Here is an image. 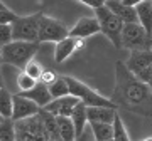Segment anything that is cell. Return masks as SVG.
I'll use <instances>...</instances> for the list:
<instances>
[{"mask_svg":"<svg viewBox=\"0 0 152 141\" xmlns=\"http://www.w3.org/2000/svg\"><path fill=\"white\" fill-rule=\"evenodd\" d=\"M88 124H90V129L93 133L95 141H112L113 140V124L96 123V121H91Z\"/></svg>","mask_w":152,"mask_h":141,"instance_id":"d6986e66","label":"cell"},{"mask_svg":"<svg viewBox=\"0 0 152 141\" xmlns=\"http://www.w3.org/2000/svg\"><path fill=\"white\" fill-rule=\"evenodd\" d=\"M112 101L117 108H124L140 116H152V92L145 82L137 79L125 62H115V89Z\"/></svg>","mask_w":152,"mask_h":141,"instance_id":"6da1fadb","label":"cell"},{"mask_svg":"<svg viewBox=\"0 0 152 141\" xmlns=\"http://www.w3.org/2000/svg\"><path fill=\"white\" fill-rule=\"evenodd\" d=\"M68 87H69V94L80 99V103H83L86 108H95V106H102V108H117L112 99L105 98L102 94H98L95 89L85 84V82L78 81L71 76H64Z\"/></svg>","mask_w":152,"mask_h":141,"instance_id":"3957f363","label":"cell"},{"mask_svg":"<svg viewBox=\"0 0 152 141\" xmlns=\"http://www.w3.org/2000/svg\"><path fill=\"white\" fill-rule=\"evenodd\" d=\"M39 50V42H22V40H12L2 47V60L4 64H10L17 69L24 70V67L34 60V55Z\"/></svg>","mask_w":152,"mask_h":141,"instance_id":"7a4b0ae2","label":"cell"},{"mask_svg":"<svg viewBox=\"0 0 152 141\" xmlns=\"http://www.w3.org/2000/svg\"><path fill=\"white\" fill-rule=\"evenodd\" d=\"M142 141H152V138H145V140H142Z\"/></svg>","mask_w":152,"mask_h":141,"instance_id":"74e56055","label":"cell"},{"mask_svg":"<svg viewBox=\"0 0 152 141\" xmlns=\"http://www.w3.org/2000/svg\"><path fill=\"white\" fill-rule=\"evenodd\" d=\"M37 81L32 79L31 76H27L24 70L19 72V76H17V87H19V92H26V91H31L32 87H36Z\"/></svg>","mask_w":152,"mask_h":141,"instance_id":"d4e9b609","label":"cell"},{"mask_svg":"<svg viewBox=\"0 0 152 141\" xmlns=\"http://www.w3.org/2000/svg\"><path fill=\"white\" fill-rule=\"evenodd\" d=\"M78 103H80V99L75 98V96H71V94H68L64 98L53 99V101L42 109L48 111L49 114L56 116V118H71V113H73V109L76 108Z\"/></svg>","mask_w":152,"mask_h":141,"instance_id":"30bf717a","label":"cell"},{"mask_svg":"<svg viewBox=\"0 0 152 141\" xmlns=\"http://www.w3.org/2000/svg\"><path fill=\"white\" fill-rule=\"evenodd\" d=\"M75 141H95V138H93V133H91V129H90V124L86 126L85 133H83L81 136H78Z\"/></svg>","mask_w":152,"mask_h":141,"instance_id":"1f68e13d","label":"cell"},{"mask_svg":"<svg viewBox=\"0 0 152 141\" xmlns=\"http://www.w3.org/2000/svg\"><path fill=\"white\" fill-rule=\"evenodd\" d=\"M69 37V29L58 19L48 15H41L39 20V44L41 42H61L63 39Z\"/></svg>","mask_w":152,"mask_h":141,"instance_id":"ba28073f","label":"cell"},{"mask_svg":"<svg viewBox=\"0 0 152 141\" xmlns=\"http://www.w3.org/2000/svg\"><path fill=\"white\" fill-rule=\"evenodd\" d=\"M49 92H51L53 99L64 98V96L69 94V87H68V82H66L64 76H59L51 86H49Z\"/></svg>","mask_w":152,"mask_h":141,"instance_id":"7402d4cb","label":"cell"},{"mask_svg":"<svg viewBox=\"0 0 152 141\" xmlns=\"http://www.w3.org/2000/svg\"><path fill=\"white\" fill-rule=\"evenodd\" d=\"M49 141H61V140H49Z\"/></svg>","mask_w":152,"mask_h":141,"instance_id":"ab89813d","label":"cell"},{"mask_svg":"<svg viewBox=\"0 0 152 141\" xmlns=\"http://www.w3.org/2000/svg\"><path fill=\"white\" fill-rule=\"evenodd\" d=\"M4 87V79H2V74H0V89Z\"/></svg>","mask_w":152,"mask_h":141,"instance_id":"e575fe53","label":"cell"},{"mask_svg":"<svg viewBox=\"0 0 152 141\" xmlns=\"http://www.w3.org/2000/svg\"><path fill=\"white\" fill-rule=\"evenodd\" d=\"M85 45L83 39H76V37H66L61 42L56 44L54 47V60L58 64L64 62L66 59H69L71 55L75 54L76 50H80Z\"/></svg>","mask_w":152,"mask_h":141,"instance_id":"7c38bea8","label":"cell"},{"mask_svg":"<svg viewBox=\"0 0 152 141\" xmlns=\"http://www.w3.org/2000/svg\"><path fill=\"white\" fill-rule=\"evenodd\" d=\"M19 94H20V96H24V98L31 99V101H32V103H36L41 109L46 108V106L53 101V96H51V92H49V87L44 86L42 82H37V84H36V87H32L31 91L19 92Z\"/></svg>","mask_w":152,"mask_h":141,"instance_id":"9a60e30c","label":"cell"},{"mask_svg":"<svg viewBox=\"0 0 152 141\" xmlns=\"http://www.w3.org/2000/svg\"><path fill=\"white\" fill-rule=\"evenodd\" d=\"M105 5L108 7V10H112V14H115L124 24H139L135 7L125 5L122 0H107Z\"/></svg>","mask_w":152,"mask_h":141,"instance_id":"4fadbf2b","label":"cell"},{"mask_svg":"<svg viewBox=\"0 0 152 141\" xmlns=\"http://www.w3.org/2000/svg\"><path fill=\"white\" fill-rule=\"evenodd\" d=\"M135 76H137V79H139V81L149 84V82L152 81V65H149V67H145V69H142L140 72H137Z\"/></svg>","mask_w":152,"mask_h":141,"instance_id":"f546056e","label":"cell"},{"mask_svg":"<svg viewBox=\"0 0 152 141\" xmlns=\"http://www.w3.org/2000/svg\"><path fill=\"white\" fill-rule=\"evenodd\" d=\"M0 141H15V123L10 118L0 123Z\"/></svg>","mask_w":152,"mask_h":141,"instance_id":"603a6c76","label":"cell"},{"mask_svg":"<svg viewBox=\"0 0 152 141\" xmlns=\"http://www.w3.org/2000/svg\"><path fill=\"white\" fill-rule=\"evenodd\" d=\"M100 32H102V29H100L96 17H81L69 29V37H76V39H83L85 40V39L93 37V35H96Z\"/></svg>","mask_w":152,"mask_h":141,"instance_id":"8fae6325","label":"cell"},{"mask_svg":"<svg viewBox=\"0 0 152 141\" xmlns=\"http://www.w3.org/2000/svg\"><path fill=\"white\" fill-rule=\"evenodd\" d=\"M56 121H58V129H59L61 141H75L76 131H75V124H73L71 118H56Z\"/></svg>","mask_w":152,"mask_h":141,"instance_id":"ffe728a7","label":"cell"},{"mask_svg":"<svg viewBox=\"0 0 152 141\" xmlns=\"http://www.w3.org/2000/svg\"><path fill=\"white\" fill-rule=\"evenodd\" d=\"M58 74H56L54 70H49V69H44V72H42V76H41V79H39V82H42L44 86H51V84H53V82L56 81V79H58Z\"/></svg>","mask_w":152,"mask_h":141,"instance_id":"f1b7e54d","label":"cell"},{"mask_svg":"<svg viewBox=\"0 0 152 141\" xmlns=\"http://www.w3.org/2000/svg\"><path fill=\"white\" fill-rule=\"evenodd\" d=\"M41 113V108H39L36 103H32L31 99L20 96L19 92L14 94V109H12V121H20V119H27V118H32L36 114Z\"/></svg>","mask_w":152,"mask_h":141,"instance_id":"9c48e42d","label":"cell"},{"mask_svg":"<svg viewBox=\"0 0 152 141\" xmlns=\"http://www.w3.org/2000/svg\"><path fill=\"white\" fill-rule=\"evenodd\" d=\"M135 12H137L139 24L152 37V0H145V2H142L140 5H137Z\"/></svg>","mask_w":152,"mask_h":141,"instance_id":"e0dca14e","label":"cell"},{"mask_svg":"<svg viewBox=\"0 0 152 141\" xmlns=\"http://www.w3.org/2000/svg\"><path fill=\"white\" fill-rule=\"evenodd\" d=\"M24 72L39 82V79H41V76H42L44 69H42V65L39 64V62H36V60H31V62H29V64L24 67Z\"/></svg>","mask_w":152,"mask_h":141,"instance_id":"484cf974","label":"cell"},{"mask_svg":"<svg viewBox=\"0 0 152 141\" xmlns=\"http://www.w3.org/2000/svg\"><path fill=\"white\" fill-rule=\"evenodd\" d=\"M17 17L10 9H5V10H0V25L2 24H5V25H12L14 22L17 20Z\"/></svg>","mask_w":152,"mask_h":141,"instance_id":"83f0119b","label":"cell"},{"mask_svg":"<svg viewBox=\"0 0 152 141\" xmlns=\"http://www.w3.org/2000/svg\"><path fill=\"white\" fill-rule=\"evenodd\" d=\"M2 121H4V118H2V116H0V123H2Z\"/></svg>","mask_w":152,"mask_h":141,"instance_id":"f35d334b","label":"cell"},{"mask_svg":"<svg viewBox=\"0 0 152 141\" xmlns=\"http://www.w3.org/2000/svg\"><path fill=\"white\" fill-rule=\"evenodd\" d=\"M5 9H7V7L4 5V4H2V0H0V10H5Z\"/></svg>","mask_w":152,"mask_h":141,"instance_id":"836d02e7","label":"cell"},{"mask_svg":"<svg viewBox=\"0 0 152 141\" xmlns=\"http://www.w3.org/2000/svg\"><path fill=\"white\" fill-rule=\"evenodd\" d=\"M118 108H102V106H95V108H88V123L96 121V123H107V124H113L115 118L118 116Z\"/></svg>","mask_w":152,"mask_h":141,"instance_id":"2e32d148","label":"cell"},{"mask_svg":"<svg viewBox=\"0 0 152 141\" xmlns=\"http://www.w3.org/2000/svg\"><path fill=\"white\" fill-rule=\"evenodd\" d=\"M122 47L129 49L130 52L151 50L152 37L144 30L140 24H125L124 30H122Z\"/></svg>","mask_w":152,"mask_h":141,"instance_id":"8992f818","label":"cell"},{"mask_svg":"<svg viewBox=\"0 0 152 141\" xmlns=\"http://www.w3.org/2000/svg\"><path fill=\"white\" fill-rule=\"evenodd\" d=\"M112 141H113V140H112Z\"/></svg>","mask_w":152,"mask_h":141,"instance_id":"60d3db41","label":"cell"},{"mask_svg":"<svg viewBox=\"0 0 152 141\" xmlns=\"http://www.w3.org/2000/svg\"><path fill=\"white\" fill-rule=\"evenodd\" d=\"M125 65H127L129 70L134 72V74L140 72L142 69H145L149 65H152V49L151 50H135V52H130L129 60L125 62Z\"/></svg>","mask_w":152,"mask_h":141,"instance_id":"5bb4252c","label":"cell"},{"mask_svg":"<svg viewBox=\"0 0 152 141\" xmlns=\"http://www.w3.org/2000/svg\"><path fill=\"white\" fill-rule=\"evenodd\" d=\"M147 86H149V89H151V92H152V81L149 82V84H147Z\"/></svg>","mask_w":152,"mask_h":141,"instance_id":"8d00e7d4","label":"cell"},{"mask_svg":"<svg viewBox=\"0 0 152 141\" xmlns=\"http://www.w3.org/2000/svg\"><path fill=\"white\" fill-rule=\"evenodd\" d=\"M95 17H96L98 24H100L102 34H105V37H108V40L117 49H122V30L125 27L124 22L120 20L115 14H112V10H108L107 5L96 9Z\"/></svg>","mask_w":152,"mask_h":141,"instance_id":"277c9868","label":"cell"},{"mask_svg":"<svg viewBox=\"0 0 152 141\" xmlns=\"http://www.w3.org/2000/svg\"><path fill=\"white\" fill-rule=\"evenodd\" d=\"M86 106L83 103H78L76 104V108L73 109V113H71V121H73V124H75V131H76V138L78 136H81L85 133L88 126V114H86Z\"/></svg>","mask_w":152,"mask_h":141,"instance_id":"ac0fdd59","label":"cell"},{"mask_svg":"<svg viewBox=\"0 0 152 141\" xmlns=\"http://www.w3.org/2000/svg\"><path fill=\"white\" fill-rule=\"evenodd\" d=\"M113 141H130V136L125 129V124L120 116H117L113 121Z\"/></svg>","mask_w":152,"mask_h":141,"instance_id":"cb8c5ba5","label":"cell"},{"mask_svg":"<svg viewBox=\"0 0 152 141\" xmlns=\"http://www.w3.org/2000/svg\"><path fill=\"white\" fill-rule=\"evenodd\" d=\"M12 109H14V94L7 91L5 87L0 89V116L4 119H12Z\"/></svg>","mask_w":152,"mask_h":141,"instance_id":"44dd1931","label":"cell"},{"mask_svg":"<svg viewBox=\"0 0 152 141\" xmlns=\"http://www.w3.org/2000/svg\"><path fill=\"white\" fill-rule=\"evenodd\" d=\"M14 123H15V141H49V135L41 114Z\"/></svg>","mask_w":152,"mask_h":141,"instance_id":"5b68a950","label":"cell"},{"mask_svg":"<svg viewBox=\"0 0 152 141\" xmlns=\"http://www.w3.org/2000/svg\"><path fill=\"white\" fill-rule=\"evenodd\" d=\"M41 12L34 15L17 17V20L12 24V34L14 40L22 42H39V20H41Z\"/></svg>","mask_w":152,"mask_h":141,"instance_id":"52a82bcc","label":"cell"},{"mask_svg":"<svg viewBox=\"0 0 152 141\" xmlns=\"http://www.w3.org/2000/svg\"><path fill=\"white\" fill-rule=\"evenodd\" d=\"M14 40V34H12V25H5V24H2L0 25V49L7 45V44H10Z\"/></svg>","mask_w":152,"mask_h":141,"instance_id":"4316f807","label":"cell"},{"mask_svg":"<svg viewBox=\"0 0 152 141\" xmlns=\"http://www.w3.org/2000/svg\"><path fill=\"white\" fill-rule=\"evenodd\" d=\"M122 2L129 7H137V5H140L142 2H145V0H122Z\"/></svg>","mask_w":152,"mask_h":141,"instance_id":"d6a6232c","label":"cell"},{"mask_svg":"<svg viewBox=\"0 0 152 141\" xmlns=\"http://www.w3.org/2000/svg\"><path fill=\"white\" fill-rule=\"evenodd\" d=\"M4 64V60H2V49H0V65Z\"/></svg>","mask_w":152,"mask_h":141,"instance_id":"d590c367","label":"cell"},{"mask_svg":"<svg viewBox=\"0 0 152 141\" xmlns=\"http://www.w3.org/2000/svg\"><path fill=\"white\" fill-rule=\"evenodd\" d=\"M78 2H81V4H85L86 7H91L93 10H96V9L105 5L107 0H78Z\"/></svg>","mask_w":152,"mask_h":141,"instance_id":"4dcf8cb0","label":"cell"}]
</instances>
